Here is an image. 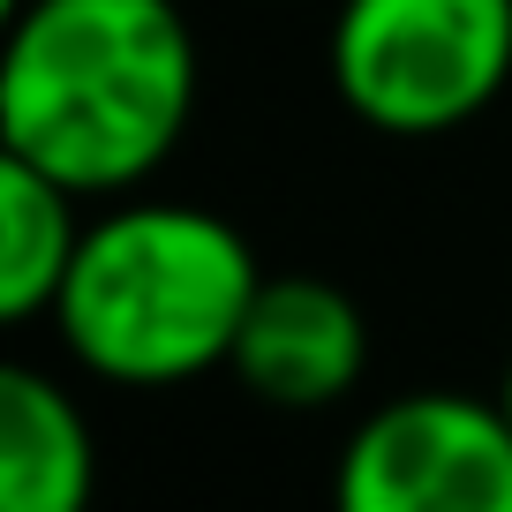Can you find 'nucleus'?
I'll return each mask as SVG.
<instances>
[{"label":"nucleus","instance_id":"1","mask_svg":"<svg viewBox=\"0 0 512 512\" xmlns=\"http://www.w3.org/2000/svg\"><path fill=\"white\" fill-rule=\"evenodd\" d=\"M196 121V31L174 0H8L0 159L76 196L144 189Z\"/></svg>","mask_w":512,"mask_h":512},{"label":"nucleus","instance_id":"5","mask_svg":"<svg viewBox=\"0 0 512 512\" xmlns=\"http://www.w3.org/2000/svg\"><path fill=\"white\" fill-rule=\"evenodd\" d=\"M226 369L264 407H287V415L332 407V400H347L369 369V317L332 279H309V272L302 279H264Z\"/></svg>","mask_w":512,"mask_h":512},{"label":"nucleus","instance_id":"4","mask_svg":"<svg viewBox=\"0 0 512 512\" xmlns=\"http://www.w3.org/2000/svg\"><path fill=\"white\" fill-rule=\"evenodd\" d=\"M332 512H512V422L475 392H400L339 445Z\"/></svg>","mask_w":512,"mask_h":512},{"label":"nucleus","instance_id":"3","mask_svg":"<svg viewBox=\"0 0 512 512\" xmlns=\"http://www.w3.org/2000/svg\"><path fill=\"white\" fill-rule=\"evenodd\" d=\"M324 76L377 136H452L512 83V0H339Z\"/></svg>","mask_w":512,"mask_h":512},{"label":"nucleus","instance_id":"2","mask_svg":"<svg viewBox=\"0 0 512 512\" xmlns=\"http://www.w3.org/2000/svg\"><path fill=\"white\" fill-rule=\"evenodd\" d=\"M256 287L264 272L234 219L144 196L83 226L53 324L98 384L174 392L234 362Z\"/></svg>","mask_w":512,"mask_h":512},{"label":"nucleus","instance_id":"7","mask_svg":"<svg viewBox=\"0 0 512 512\" xmlns=\"http://www.w3.org/2000/svg\"><path fill=\"white\" fill-rule=\"evenodd\" d=\"M83 196L23 159H0V324L53 317L68 264L83 249Z\"/></svg>","mask_w":512,"mask_h":512},{"label":"nucleus","instance_id":"6","mask_svg":"<svg viewBox=\"0 0 512 512\" xmlns=\"http://www.w3.org/2000/svg\"><path fill=\"white\" fill-rule=\"evenodd\" d=\"M98 445L76 392L31 362L0 369V512H91Z\"/></svg>","mask_w":512,"mask_h":512},{"label":"nucleus","instance_id":"8","mask_svg":"<svg viewBox=\"0 0 512 512\" xmlns=\"http://www.w3.org/2000/svg\"><path fill=\"white\" fill-rule=\"evenodd\" d=\"M497 407H505V422H512V362H505V384H497Z\"/></svg>","mask_w":512,"mask_h":512}]
</instances>
